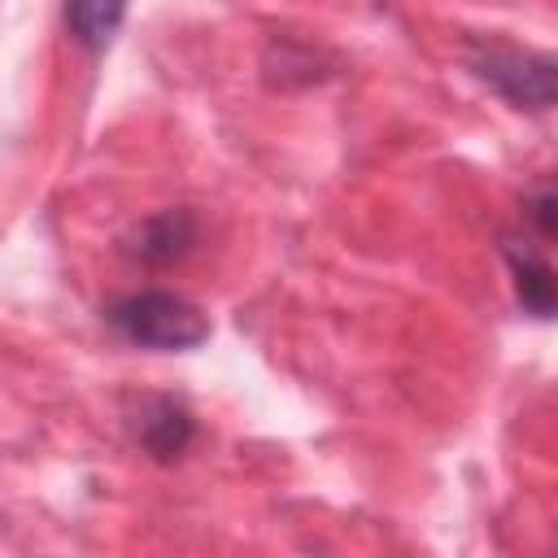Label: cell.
Returning a JSON list of instances; mask_svg holds the SVG:
<instances>
[{
  "instance_id": "6da1fadb",
  "label": "cell",
  "mask_w": 558,
  "mask_h": 558,
  "mask_svg": "<svg viewBox=\"0 0 558 558\" xmlns=\"http://www.w3.org/2000/svg\"><path fill=\"white\" fill-rule=\"evenodd\" d=\"M109 327L140 349H157V353H187L196 344L209 340V318L196 301L166 292V288H144V292H126L109 305Z\"/></svg>"
},
{
  "instance_id": "7a4b0ae2",
  "label": "cell",
  "mask_w": 558,
  "mask_h": 558,
  "mask_svg": "<svg viewBox=\"0 0 558 558\" xmlns=\"http://www.w3.org/2000/svg\"><path fill=\"white\" fill-rule=\"evenodd\" d=\"M466 70L514 109L545 113L558 100V65L549 57H541V52H523V48H510V44L475 39L466 48Z\"/></svg>"
},
{
  "instance_id": "3957f363",
  "label": "cell",
  "mask_w": 558,
  "mask_h": 558,
  "mask_svg": "<svg viewBox=\"0 0 558 558\" xmlns=\"http://www.w3.org/2000/svg\"><path fill=\"white\" fill-rule=\"evenodd\" d=\"M131 436L153 462H179L196 440V418L179 397H140L131 410Z\"/></svg>"
},
{
  "instance_id": "277c9868",
  "label": "cell",
  "mask_w": 558,
  "mask_h": 558,
  "mask_svg": "<svg viewBox=\"0 0 558 558\" xmlns=\"http://www.w3.org/2000/svg\"><path fill=\"white\" fill-rule=\"evenodd\" d=\"M545 244H519V240H501V253L510 262V275H514V296L519 305L532 314V318H549L554 314V301H558V283H554V266L549 257L541 253Z\"/></svg>"
},
{
  "instance_id": "5b68a950",
  "label": "cell",
  "mask_w": 558,
  "mask_h": 558,
  "mask_svg": "<svg viewBox=\"0 0 558 558\" xmlns=\"http://www.w3.org/2000/svg\"><path fill=\"white\" fill-rule=\"evenodd\" d=\"M196 244V218L192 209H166L148 222H140L135 240H131V257L144 262V266H170V262H183Z\"/></svg>"
},
{
  "instance_id": "8992f818",
  "label": "cell",
  "mask_w": 558,
  "mask_h": 558,
  "mask_svg": "<svg viewBox=\"0 0 558 558\" xmlns=\"http://www.w3.org/2000/svg\"><path fill=\"white\" fill-rule=\"evenodd\" d=\"M126 22V9L122 4H105V0H78V4H65V31L74 44L83 48H105L113 39V31Z\"/></svg>"
},
{
  "instance_id": "52a82bcc",
  "label": "cell",
  "mask_w": 558,
  "mask_h": 558,
  "mask_svg": "<svg viewBox=\"0 0 558 558\" xmlns=\"http://www.w3.org/2000/svg\"><path fill=\"white\" fill-rule=\"evenodd\" d=\"M523 222L532 227V235L541 244L554 240L558 231V196H554V183L549 179H536L527 192H523Z\"/></svg>"
}]
</instances>
